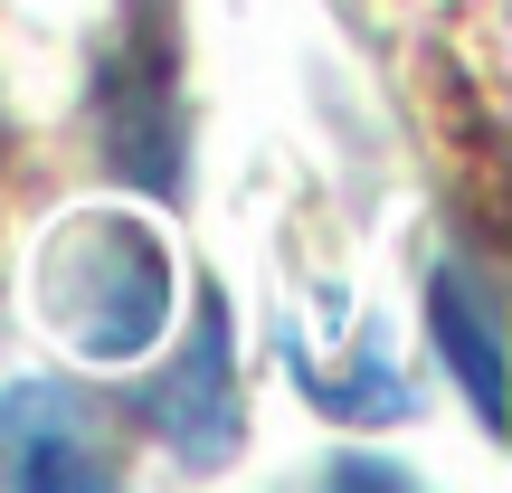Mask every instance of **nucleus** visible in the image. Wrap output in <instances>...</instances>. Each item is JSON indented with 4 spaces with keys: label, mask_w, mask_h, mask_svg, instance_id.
I'll list each match as a JSON object with an SVG mask.
<instances>
[{
    "label": "nucleus",
    "mask_w": 512,
    "mask_h": 493,
    "mask_svg": "<svg viewBox=\"0 0 512 493\" xmlns=\"http://www.w3.org/2000/svg\"><path fill=\"white\" fill-rule=\"evenodd\" d=\"M38 323L76 361H143L171 332V247L133 209H76L38 247Z\"/></svg>",
    "instance_id": "f257e3e1"
},
{
    "label": "nucleus",
    "mask_w": 512,
    "mask_h": 493,
    "mask_svg": "<svg viewBox=\"0 0 512 493\" xmlns=\"http://www.w3.org/2000/svg\"><path fill=\"white\" fill-rule=\"evenodd\" d=\"M0 484H114V418L76 380H10L0 389Z\"/></svg>",
    "instance_id": "f03ea898"
},
{
    "label": "nucleus",
    "mask_w": 512,
    "mask_h": 493,
    "mask_svg": "<svg viewBox=\"0 0 512 493\" xmlns=\"http://www.w3.org/2000/svg\"><path fill=\"white\" fill-rule=\"evenodd\" d=\"M133 418H143L181 465H219L228 446H238V427H247L238 418V332H228V304H219V294H209L200 323H190V351L162 370V380H143Z\"/></svg>",
    "instance_id": "7ed1b4c3"
},
{
    "label": "nucleus",
    "mask_w": 512,
    "mask_h": 493,
    "mask_svg": "<svg viewBox=\"0 0 512 493\" xmlns=\"http://www.w3.org/2000/svg\"><path fill=\"white\" fill-rule=\"evenodd\" d=\"M95 133H105V162L143 190H181V76H171V29L133 38L124 57H105V86H95Z\"/></svg>",
    "instance_id": "20e7f679"
},
{
    "label": "nucleus",
    "mask_w": 512,
    "mask_h": 493,
    "mask_svg": "<svg viewBox=\"0 0 512 493\" xmlns=\"http://www.w3.org/2000/svg\"><path fill=\"white\" fill-rule=\"evenodd\" d=\"M427 332H437V361L456 370L475 427L494 437V427H503V332H494V294H484L465 266H437V275H427Z\"/></svg>",
    "instance_id": "39448f33"
},
{
    "label": "nucleus",
    "mask_w": 512,
    "mask_h": 493,
    "mask_svg": "<svg viewBox=\"0 0 512 493\" xmlns=\"http://www.w3.org/2000/svg\"><path fill=\"white\" fill-rule=\"evenodd\" d=\"M285 361L304 380V399L332 408V418H408V380H389V361L370 342L361 351H313L304 332H285Z\"/></svg>",
    "instance_id": "423d86ee"
},
{
    "label": "nucleus",
    "mask_w": 512,
    "mask_h": 493,
    "mask_svg": "<svg viewBox=\"0 0 512 493\" xmlns=\"http://www.w3.org/2000/svg\"><path fill=\"white\" fill-rule=\"evenodd\" d=\"M332 484H408V475H399V465H380V456H342V465H332Z\"/></svg>",
    "instance_id": "0eeeda50"
}]
</instances>
